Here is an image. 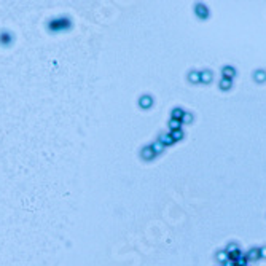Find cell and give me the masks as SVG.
<instances>
[{
  "label": "cell",
  "instance_id": "cell-1",
  "mask_svg": "<svg viewBox=\"0 0 266 266\" xmlns=\"http://www.w3.org/2000/svg\"><path fill=\"white\" fill-rule=\"evenodd\" d=\"M223 73H225V78H231L234 75V69L233 67H225L223 69Z\"/></svg>",
  "mask_w": 266,
  "mask_h": 266
},
{
  "label": "cell",
  "instance_id": "cell-2",
  "mask_svg": "<svg viewBox=\"0 0 266 266\" xmlns=\"http://www.w3.org/2000/svg\"><path fill=\"white\" fill-rule=\"evenodd\" d=\"M220 86H222V89H228L231 86V80L229 78H223L222 83H220Z\"/></svg>",
  "mask_w": 266,
  "mask_h": 266
},
{
  "label": "cell",
  "instance_id": "cell-3",
  "mask_svg": "<svg viewBox=\"0 0 266 266\" xmlns=\"http://www.w3.org/2000/svg\"><path fill=\"white\" fill-rule=\"evenodd\" d=\"M255 76H257V80H258V81H263V80L266 78L264 72H261V70H260V72H257V73H255Z\"/></svg>",
  "mask_w": 266,
  "mask_h": 266
},
{
  "label": "cell",
  "instance_id": "cell-4",
  "mask_svg": "<svg viewBox=\"0 0 266 266\" xmlns=\"http://www.w3.org/2000/svg\"><path fill=\"white\" fill-rule=\"evenodd\" d=\"M211 78H212L211 72H206V75H202V80H204V81H211Z\"/></svg>",
  "mask_w": 266,
  "mask_h": 266
}]
</instances>
